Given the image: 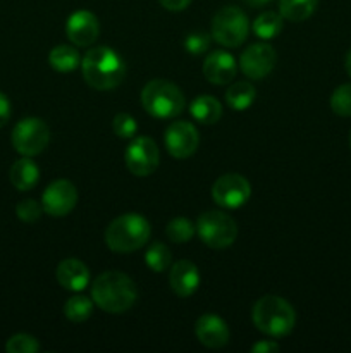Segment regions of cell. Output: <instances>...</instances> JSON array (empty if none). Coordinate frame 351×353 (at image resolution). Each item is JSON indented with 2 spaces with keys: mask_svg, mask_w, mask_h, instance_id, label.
Masks as SVG:
<instances>
[{
  "mask_svg": "<svg viewBox=\"0 0 351 353\" xmlns=\"http://www.w3.org/2000/svg\"><path fill=\"white\" fill-rule=\"evenodd\" d=\"M9 178L14 188H17L19 192H28V190L34 188V185L40 179V168L36 165V162L31 161V157L23 155V159L12 164Z\"/></svg>",
  "mask_w": 351,
  "mask_h": 353,
  "instance_id": "cell-19",
  "label": "cell"
},
{
  "mask_svg": "<svg viewBox=\"0 0 351 353\" xmlns=\"http://www.w3.org/2000/svg\"><path fill=\"white\" fill-rule=\"evenodd\" d=\"M165 233L172 243H186L195 236L196 226L186 217H174L165 228Z\"/></svg>",
  "mask_w": 351,
  "mask_h": 353,
  "instance_id": "cell-27",
  "label": "cell"
},
{
  "mask_svg": "<svg viewBox=\"0 0 351 353\" xmlns=\"http://www.w3.org/2000/svg\"><path fill=\"white\" fill-rule=\"evenodd\" d=\"M172 254L169 247H165L160 241H155L148 247L147 254H145V264L151 269L153 272H164L171 268Z\"/></svg>",
  "mask_w": 351,
  "mask_h": 353,
  "instance_id": "cell-25",
  "label": "cell"
},
{
  "mask_svg": "<svg viewBox=\"0 0 351 353\" xmlns=\"http://www.w3.org/2000/svg\"><path fill=\"white\" fill-rule=\"evenodd\" d=\"M279 348L281 347H279V343H275L274 340H262L251 347V352L253 353H274V352H279Z\"/></svg>",
  "mask_w": 351,
  "mask_h": 353,
  "instance_id": "cell-33",
  "label": "cell"
},
{
  "mask_svg": "<svg viewBox=\"0 0 351 353\" xmlns=\"http://www.w3.org/2000/svg\"><path fill=\"white\" fill-rule=\"evenodd\" d=\"M250 23L240 7L226 6L213 16L212 34L210 37L222 47H240L248 38Z\"/></svg>",
  "mask_w": 351,
  "mask_h": 353,
  "instance_id": "cell-6",
  "label": "cell"
},
{
  "mask_svg": "<svg viewBox=\"0 0 351 353\" xmlns=\"http://www.w3.org/2000/svg\"><path fill=\"white\" fill-rule=\"evenodd\" d=\"M158 3L171 12H179V10H184L191 3V0H158Z\"/></svg>",
  "mask_w": 351,
  "mask_h": 353,
  "instance_id": "cell-34",
  "label": "cell"
},
{
  "mask_svg": "<svg viewBox=\"0 0 351 353\" xmlns=\"http://www.w3.org/2000/svg\"><path fill=\"white\" fill-rule=\"evenodd\" d=\"M330 109L341 117H351V85H341L330 95Z\"/></svg>",
  "mask_w": 351,
  "mask_h": 353,
  "instance_id": "cell-28",
  "label": "cell"
},
{
  "mask_svg": "<svg viewBox=\"0 0 351 353\" xmlns=\"http://www.w3.org/2000/svg\"><path fill=\"white\" fill-rule=\"evenodd\" d=\"M346 72L350 74V78H351V50L348 52V55H346Z\"/></svg>",
  "mask_w": 351,
  "mask_h": 353,
  "instance_id": "cell-37",
  "label": "cell"
},
{
  "mask_svg": "<svg viewBox=\"0 0 351 353\" xmlns=\"http://www.w3.org/2000/svg\"><path fill=\"white\" fill-rule=\"evenodd\" d=\"M257 99V90L248 81H236L227 88L226 102L234 110H246L253 105Z\"/></svg>",
  "mask_w": 351,
  "mask_h": 353,
  "instance_id": "cell-22",
  "label": "cell"
},
{
  "mask_svg": "<svg viewBox=\"0 0 351 353\" xmlns=\"http://www.w3.org/2000/svg\"><path fill=\"white\" fill-rule=\"evenodd\" d=\"M251 186L246 178L236 172H227L217 178L212 186V199L222 209H240L250 200Z\"/></svg>",
  "mask_w": 351,
  "mask_h": 353,
  "instance_id": "cell-10",
  "label": "cell"
},
{
  "mask_svg": "<svg viewBox=\"0 0 351 353\" xmlns=\"http://www.w3.org/2000/svg\"><path fill=\"white\" fill-rule=\"evenodd\" d=\"M150 238V223L141 214H123L105 230L107 247L117 254H131L147 245Z\"/></svg>",
  "mask_w": 351,
  "mask_h": 353,
  "instance_id": "cell-4",
  "label": "cell"
},
{
  "mask_svg": "<svg viewBox=\"0 0 351 353\" xmlns=\"http://www.w3.org/2000/svg\"><path fill=\"white\" fill-rule=\"evenodd\" d=\"M244 2H246L250 7H264L267 6L270 0H244Z\"/></svg>",
  "mask_w": 351,
  "mask_h": 353,
  "instance_id": "cell-36",
  "label": "cell"
},
{
  "mask_svg": "<svg viewBox=\"0 0 351 353\" xmlns=\"http://www.w3.org/2000/svg\"><path fill=\"white\" fill-rule=\"evenodd\" d=\"M112 130L114 133L119 138H126V140H131V138L136 137L138 131V123L134 121L133 116L126 112H119L114 116L112 121Z\"/></svg>",
  "mask_w": 351,
  "mask_h": 353,
  "instance_id": "cell-30",
  "label": "cell"
},
{
  "mask_svg": "<svg viewBox=\"0 0 351 353\" xmlns=\"http://www.w3.org/2000/svg\"><path fill=\"white\" fill-rule=\"evenodd\" d=\"M141 105L155 119H174L184 110L186 99L174 83L153 79L141 90Z\"/></svg>",
  "mask_w": 351,
  "mask_h": 353,
  "instance_id": "cell-5",
  "label": "cell"
},
{
  "mask_svg": "<svg viewBox=\"0 0 351 353\" xmlns=\"http://www.w3.org/2000/svg\"><path fill=\"white\" fill-rule=\"evenodd\" d=\"M10 119V102L2 92H0V128L6 126Z\"/></svg>",
  "mask_w": 351,
  "mask_h": 353,
  "instance_id": "cell-35",
  "label": "cell"
},
{
  "mask_svg": "<svg viewBox=\"0 0 351 353\" xmlns=\"http://www.w3.org/2000/svg\"><path fill=\"white\" fill-rule=\"evenodd\" d=\"M6 350L9 353H36L40 350V343L34 336L26 333L14 334L6 343Z\"/></svg>",
  "mask_w": 351,
  "mask_h": 353,
  "instance_id": "cell-29",
  "label": "cell"
},
{
  "mask_svg": "<svg viewBox=\"0 0 351 353\" xmlns=\"http://www.w3.org/2000/svg\"><path fill=\"white\" fill-rule=\"evenodd\" d=\"M41 212H43V207L41 203H38L36 200L26 199L21 200L16 207V214L23 223H36L41 217Z\"/></svg>",
  "mask_w": 351,
  "mask_h": 353,
  "instance_id": "cell-31",
  "label": "cell"
},
{
  "mask_svg": "<svg viewBox=\"0 0 351 353\" xmlns=\"http://www.w3.org/2000/svg\"><path fill=\"white\" fill-rule=\"evenodd\" d=\"M350 147H351V134H350Z\"/></svg>",
  "mask_w": 351,
  "mask_h": 353,
  "instance_id": "cell-38",
  "label": "cell"
},
{
  "mask_svg": "<svg viewBox=\"0 0 351 353\" xmlns=\"http://www.w3.org/2000/svg\"><path fill=\"white\" fill-rule=\"evenodd\" d=\"M317 3L319 0H279V12L291 23H301L315 12Z\"/></svg>",
  "mask_w": 351,
  "mask_h": 353,
  "instance_id": "cell-23",
  "label": "cell"
},
{
  "mask_svg": "<svg viewBox=\"0 0 351 353\" xmlns=\"http://www.w3.org/2000/svg\"><path fill=\"white\" fill-rule=\"evenodd\" d=\"M282 26H284V17L281 16V12L265 10L253 21V33L262 40H274L282 31Z\"/></svg>",
  "mask_w": 351,
  "mask_h": 353,
  "instance_id": "cell-24",
  "label": "cell"
},
{
  "mask_svg": "<svg viewBox=\"0 0 351 353\" xmlns=\"http://www.w3.org/2000/svg\"><path fill=\"white\" fill-rule=\"evenodd\" d=\"M195 334L200 343L206 348H222L229 343V327L215 314H205L195 324Z\"/></svg>",
  "mask_w": 351,
  "mask_h": 353,
  "instance_id": "cell-15",
  "label": "cell"
},
{
  "mask_svg": "<svg viewBox=\"0 0 351 353\" xmlns=\"http://www.w3.org/2000/svg\"><path fill=\"white\" fill-rule=\"evenodd\" d=\"M78 203V190L69 179H57L45 188L41 195L43 212L52 217H64Z\"/></svg>",
  "mask_w": 351,
  "mask_h": 353,
  "instance_id": "cell-11",
  "label": "cell"
},
{
  "mask_svg": "<svg viewBox=\"0 0 351 353\" xmlns=\"http://www.w3.org/2000/svg\"><path fill=\"white\" fill-rule=\"evenodd\" d=\"M92 299L98 309L109 314H124L136 303L138 290L133 279L119 271L96 276L92 285Z\"/></svg>",
  "mask_w": 351,
  "mask_h": 353,
  "instance_id": "cell-1",
  "label": "cell"
},
{
  "mask_svg": "<svg viewBox=\"0 0 351 353\" xmlns=\"http://www.w3.org/2000/svg\"><path fill=\"white\" fill-rule=\"evenodd\" d=\"M85 81L98 92L117 88L126 76V64L114 48L95 47L81 59Z\"/></svg>",
  "mask_w": 351,
  "mask_h": 353,
  "instance_id": "cell-2",
  "label": "cell"
},
{
  "mask_svg": "<svg viewBox=\"0 0 351 353\" xmlns=\"http://www.w3.org/2000/svg\"><path fill=\"white\" fill-rule=\"evenodd\" d=\"M193 119H196L202 124H215L222 117V105L217 99L210 95L196 97L189 105Z\"/></svg>",
  "mask_w": 351,
  "mask_h": 353,
  "instance_id": "cell-20",
  "label": "cell"
},
{
  "mask_svg": "<svg viewBox=\"0 0 351 353\" xmlns=\"http://www.w3.org/2000/svg\"><path fill=\"white\" fill-rule=\"evenodd\" d=\"M12 147L24 157H34L47 148L50 141V130L38 117H26L14 126Z\"/></svg>",
  "mask_w": 351,
  "mask_h": 353,
  "instance_id": "cell-8",
  "label": "cell"
},
{
  "mask_svg": "<svg viewBox=\"0 0 351 353\" xmlns=\"http://www.w3.org/2000/svg\"><path fill=\"white\" fill-rule=\"evenodd\" d=\"M277 55L272 45L255 43L250 45L240 57V69L250 79L267 78L275 68Z\"/></svg>",
  "mask_w": 351,
  "mask_h": 353,
  "instance_id": "cell-13",
  "label": "cell"
},
{
  "mask_svg": "<svg viewBox=\"0 0 351 353\" xmlns=\"http://www.w3.org/2000/svg\"><path fill=\"white\" fill-rule=\"evenodd\" d=\"M48 64L58 72H71L79 68L81 64V57L76 47L71 45H57L48 54Z\"/></svg>",
  "mask_w": 351,
  "mask_h": 353,
  "instance_id": "cell-21",
  "label": "cell"
},
{
  "mask_svg": "<svg viewBox=\"0 0 351 353\" xmlns=\"http://www.w3.org/2000/svg\"><path fill=\"white\" fill-rule=\"evenodd\" d=\"M236 59L226 50H213L203 62V76L212 85H227L236 78Z\"/></svg>",
  "mask_w": 351,
  "mask_h": 353,
  "instance_id": "cell-16",
  "label": "cell"
},
{
  "mask_svg": "<svg viewBox=\"0 0 351 353\" xmlns=\"http://www.w3.org/2000/svg\"><path fill=\"white\" fill-rule=\"evenodd\" d=\"M93 314V302L83 295L71 296L64 305V316L71 323H85Z\"/></svg>",
  "mask_w": 351,
  "mask_h": 353,
  "instance_id": "cell-26",
  "label": "cell"
},
{
  "mask_svg": "<svg viewBox=\"0 0 351 353\" xmlns=\"http://www.w3.org/2000/svg\"><path fill=\"white\" fill-rule=\"evenodd\" d=\"M57 281L69 292H83L89 285V271L78 259H65L57 265Z\"/></svg>",
  "mask_w": 351,
  "mask_h": 353,
  "instance_id": "cell-18",
  "label": "cell"
},
{
  "mask_svg": "<svg viewBox=\"0 0 351 353\" xmlns=\"http://www.w3.org/2000/svg\"><path fill=\"white\" fill-rule=\"evenodd\" d=\"M251 319L258 331L270 338H284L295 330L296 312L288 300L275 295H265L251 310Z\"/></svg>",
  "mask_w": 351,
  "mask_h": 353,
  "instance_id": "cell-3",
  "label": "cell"
},
{
  "mask_svg": "<svg viewBox=\"0 0 351 353\" xmlns=\"http://www.w3.org/2000/svg\"><path fill=\"white\" fill-rule=\"evenodd\" d=\"M164 145L174 159H188L200 145V134L188 121H174L165 130Z\"/></svg>",
  "mask_w": 351,
  "mask_h": 353,
  "instance_id": "cell-12",
  "label": "cell"
},
{
  "mask_svg": "<svg viewBox=\"0 0 351 353\" xmlns=\"http://www.w3.org/2000/svg\"><path fill=\"white\" fill-rule=\"evenodd\" d=\"M210 48V34L191 33L184 38V50L191 55H202Z\"/></svg>",
  "mask_w": 351,
  "mask_h": 353,
  "instance_id": "cell-32",
  "label": "cell"
},
{
  "mask_svg": "<svg viewBox=\"0 0 351 353\" xmlns=\"http://www.w3.org/2000/svg\"><path fill=\"white\" fill-rule=\"evenodd\" d=\"M100 33L98 19L89 10H76L65 23V34L76 47H89Z\"/></svg>",
  "mask_w": 351,
  "mask_h": 353,
  "instance_id": "cell-14",
  "label": "cell"
},
{
  "mask_svg": "<svg viewBox=\"0 0 351 353\" xmlns=\"http://www.w3.org/2000/svg\"><path fill=\"white\" fill-rule=\"evenodd\" d=\"M124 161L131 174L145 178L157 171L160 162V152L157 143L148 137H134L133 141L126 147Z\"/></svg>",
  "mask_w": 351,
  "mask_h": 353,
  "instance_id": "cell-9",
  "label": "cell"
},
{
  "mask_svg": "<svg viewBox=\"0 0 351 353\" xmlns=\"http://www.w3.org/2000/svg\"><path fill=\"white\" fill-rule=\"evenodd\" d=\"M200 281H202L200 271L191 261H179L171 268L169 283H171L172 292L181 299L191 296L198 290Z\"/></svg>",
  "mask_w": 351,
  "mask_h": 353,
  "instance_id": "cell-17",
  "label": "cell"
},
{
  "mask_svg": "<svg viewBox=\"0 0 351 353\" xmlns=\"http://www.w3.org/2000/svg\"><path fill=\"white\" fill-rule=\"evenodd\" d=\"M196 233L203 243L215 250L231 247L237 236V226L231 216L220 210H209L202 214L196 223Z\"/></svg>",
  "mask_w": 351,
  "mask_h": 353,
  "instance_id": "cell-7",
  "label": "cell"
}]
</instances>
